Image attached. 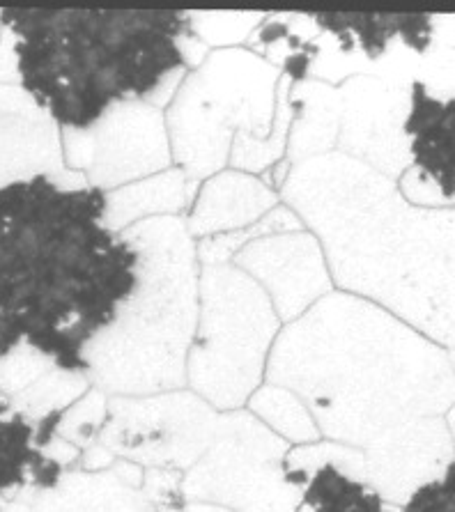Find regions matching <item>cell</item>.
<instances>
[{
    "instance_id": "obj_11",
    "label": "cell",
    "mask_w": 455,
    "mask_h": 512,
    "mask_svg": "<svg viewBox=\"0 0 455 512\" xmlns=\"http://www.w3.org/2000/svg\"><path fill=\"white\" fill-rule=\"evenodd\" d=\"M410 85L384 79H354L338 90V145L343 154L387 177L412 168L405 118Z\"/></svg>"
},
{
    "instance_id": "obj_15",
    "label": "cell",
    "mask_w": 455,
    "mask_h": 512,
    "mask_svg": "<svg viewBox=\"0 0 455 512\" xmlns=\"http://www.w3.org/2000/svg\"><path fill=\"white\" fill-rule=\"evenodd\" d=\"M403 129L412 168L437 186L444 205H455V95H437L414 81Z\"/></svg>"
},
{
    "instance_id": "obj_2",
    "label": "cell",
    "mask_w": 455,
    "mask_h": 512,
    "mask_svg": "<svg viewBox=\"0 0 455 512\" xmlns=\"http://www.w3.org/2000/svg\"><path fill=\"white\" fill-rule=\"evenodd\" d=\"M283 196L318 232L338 285L455 347V209L407 203L391 177L343 152L292 166Z\"/></svg>"
},
{
    "instance_id": "obj_9",
    "label": "cell",
    "mask_w": 455,
    "mask_h": 512,
    "mask_svg": "<svg viewBox=\"0 0 455 512\" xmlns=\"http://www.w3.org/2000/svg\"><path fill=\"white\" fill-rule=\"evenodd\" d=\"M219 418L210 402L191 393L118 398L109 405L99 444L141 467L191 469L214 441Z\"/></svg>"
},
{
    "instance_id": "obj_30",
    "label": "cell",
    "mask_w": 455,
    "mask_h": 512,
    "mask_svg": "<svg viewBox=\"0 0 455 512\" xmlns=\"http://www.w3.org/2000/svg\"><path fill=\"white\" fill-rule=\"evenodd\" d=\"M449 359H451V366H453V372H455V347H451V352H449Z\"/></svg>"
},
{
    "instance_id": "obj_1",
    "label": "cell",
    "mask_w": 455,
    "mask_h": 512,
    "mask_svg": "<svg viewBox=\"0 0 455 512\" xmlns=\"http://www.w3.org/2000/svg\"><path fill=\"white\" fill-rule=\"evenodd\" d=\"M106 193L53 177L0 189V359L19 345L65 372L138 287L141 251L106 226Z\"/></svg>"
},
{
    "instance_id": "obj_24",
    "label": "cell",
    "mask_w": 455,
    "mask_h": 512,
    "mask_svg": "<svg viewBox=\"0 0 455 512\" xmlns=\"http://www.w3.org/2000/svg\"><path fill=\"white\" fill-rule=\"evenodd\" d=\"M260 21V14H189L191 33L205 46L244 40Z\"/></svg>"
},
{
    "instance_id": "obj_17",
    "label": "cell",
    "mask_w": 455,
    "mask_h": 512,
    "mask_svg": "<svg viewBox=\"0 0 455 512\" xmlns=\"http://www.w3.org/2000/svg\"><path fill=\"white\" fill-rule=\"evenodd\" d=\"M63 476L65 467L37 444V421L17 409L0 414V503L23 492L53 490Z\"/></svg>"
},
{
    "instance_id": "obj_4",
    "label": "cell",
    "mask_w": 455,
    "mask_h": 512,
    "mask_svg": "<svg viewBox=\"0 0 455 512\" xmlns=\"http://www.w3.org/2000/svg\"><path fill=\"white\" fill-rule=\"evenodd\" d=\"M19 85L60 129L86 131L127 102H173L187 60L184 12L0 10Z\"/></svg>"
},
{
    "instance_id": "obj_28",
    "label": "cell",
    "mask_w": 455,
    "mask_h": 512,
    "mask_svg": "<svg viewBox=\"0 0 455 512\" xmlns=\"http://www.w3.org/2000/svg\"><path fill=\"white\" fill-rule=\"evenodd\" d=\"M182 512H235V510L214 506V503H187Z\"/></svg>"
},
{
    "instance_id": "obj_21",
    "label": "cell",
    "mask_w": 455,
    "mask_h": 512,
    "mask_svg": "<svg viewBox=\"0 0 455 512\" xmlns=\"http://www.w3.org/2000/svg\"><path fill=\"white\" fill-rule=\"evenodd\" d=\"M88 391L86 375L79 372H65L53 368L51 372L35 382L30 389L14 395L12 405L21 414H26L33 421L56 414V411H67L76 400H81Z\"/></svg>"
},
{
    "instance_id": "obj_7",
    "label": "cell",
    "mask_w": 455,
    "mask_h": 512,
    "mask_svg": "<svg viewBox=\"0 0 455 512\" xmlns=\"http://www.w3.org/2000/svg\"><path fill=\"white\" fill-rule=\"evenodd\" d=\"M203 317L189 349V382L217 409L242 407L258 389L279 331L267 292L233 265H205Z\"/></svg>"
},
{
    "instance_id": "obj_3",
    "label": "cell",
    "mask_w": 455,
    "mask_h": 512,
    "mask_svg": "<svg viewBox=\"0 0 455 512\" xmlns=\"http://www.w3.org/2000/svg\"><path fill=\"white\" fill-rule=\"evenodd\" d=\"M267 366L269 382L297 393L320 432L364 451L398 425L455 405L449 352L350 294H327L288 324Z\"/></svg>"
},
{
    "instance_id": "obj_31",
    "label": "cell",
    "mask_w": 455,
    "mask_h": 512,
    "mask_svg": "<svg viewBox=\"0 0 455 512\" xmlns=\"http://www.w3.org/2000/svg\"><path fill=\"white\" fill-rule=\"evenodd\" d=\"M0 33H3V19H0Z\"/></svg>"
},
{
    "instance_id": "obj_12",
    "label": "cell",
    "mask_w": 455,
    "mask_h": 512,
    "mask_svg": "<svg viewBox=\"0 0 455 512\" xmlns=\"http://www.w3.org/2000/svg\"><path fill=\"white\" fill-rule=\"evenodd\" d=\"M53 177L69 186H90L86 175L69 170L63 131L21 85L0 83V189Z\"/></svg>"
},
{
    "instance_id": "obj_19",
    "label": "cell",
    "mask_w": 455,
    "mask_h": 512,
    "mask_svg": "<svg viewBox=\"0 0 455 512\" xmlns=\"http://www.w3.org/2000/svg\"><path fill=\"white\" fill-rule=\"evenodd\" d=\"M297 512H393L366 480L354 478L334 462H318L308 471Z\"/></svg>"
},
{
    "instance_id": "obj_18",
    "label": "cell",
    "mask_w": 455,
    "mask_h": 512,
    "mask_svg": "<svg viewBox=\"0 0 455 512\" xmlns=\"http://www.w3.org/2000/svg\"><path fill=\"white\" fill-rule=\"evenodd\" d=\"M191 189L187 175L180 168L166 170L148 180L122 186V189L106 193V226L111 230H127L131 221H141L150 214H177L191 203Z\"/></svg>"
},
{
    "instance_id": "obj_14",
    "label": "cell",
    "mask_w": 455,
    "mask_h": 512,
    "mask_svg": "<svg viewBox=\"0 0 455 512\" xmlns=\"http://www.w3.org/2000/svg\"><path fill=\"white\" fill-rule=\"evenodd\" d=\"M235 265L262 283L283 320L302 317L331 287L322 248L308 232L253 239L235 255Z\"/></svg>"
},
{
    "instance_id": "obj_16",
    "label": "cell",
    "mask_w": 455,
    "mask_h": 512,
    "mask_svg": "<svg viewBox=\"0 0 455 512\" xmlns=\"http://www.w3.org/2000/svg\"><path fill=\"white\" fill-rule=\"evenodd\" d=\"M276 207V193L256 177L226 173L214 177L200 191L198 205L191 214L189 235H217L256 226L260 216Z\"/></svg>"
},
{
    "instance_id": "obj_6",
    "label": "cell",
    "mask_w": 455,
    "mask_h": 512,
    "mask_svg": "<svg viewBox=\"0 0 455 512\" xmlns=\"http://www.w3.org/2000/svg\"><path fill=\"white\" fill-rule=\"evenodd\" d=\"M290 81L256 53L217 51L177 90L171 104V154L189 180L235 168L265 170L285 152L292 127Z\"/></svg>"
},
{
    "instance_id": "obj_25",
    "label": "cell",
    "mask_w": 455,
    "mask_h": 512,
    "mask_svg": "<svg viewBox=\"0 0 455 512\" xmlns=\"http://www.w3.org/2000/svg\"><path fill=\"white\" fill-rule=\"evenodd\" d=\"M398 512H455V462L442 476L419 487Z\"/></svg>"
},
{
    "instance_id": "obj_29",
    "label": "cell",
    "mask_w": 455,
    "mask_h": 512,
    "mask_svg": "<svg viewBox=\"0 0 455 512\" xmlns=\"http://www.w3.org/2000/svg\"><path fill=\"white\" fill-rule=\"evenodd\" d=\"M449 430H451V437H453V448H455V405L449 409Z\"/></svg>"
},
{
    "instance_id": "obj_13",
    "label": "cell",
    "mask_w": 455,
    "mask_h": 512,
    "mask_svg": "<svg viewBox=\"0 0 455 512\" xmlns=\"http://www.w3.org/2000/svg\"><path fill=\"white\" fill-rule=\"evenodd\" d=\"M366 483L391 506H403L455 462L453 437L442 416L398 425L364 451Z\"/></svg>"
},
{
    "instance_id": "obj_5",
    "label": "cell",
    "mask_w": 455,
    "mask_h": 512,
    "mask_svg": "<svg viewBox=\"0 0 455 512\" xmlns=\"http://www.w3.org/2000/svg\"><path fill=\"white\" fill-rule=\"evenodd\" d=\"M141 251L138 287L109 329L88 349L86 375L99 391L145 395L184 382L196 336V248L175 216L122 230Z\"/></svg>"
},
{
    "instance_id": "obj_27",
    "label": "cell",
    "mask_w": 455,
    "mask_h": 512,
    "mask_svg": "<svg viewBox=\"0 0 455 512\" xmlns=\"http://www.w3.org/2000/svg\"><path fill=\"white\" fill-rule=\"evenodd\" d=\"M0 512H33V506H30V496L28 492L19 494L17 499L0 503Z\"/></svg>"
},
{
    "instance_id": "obj_26",
    "label": "cell",
    "mask_w": 455,
    "mask_h": 512,
    "mask_svg": "<svg viewBox=\"0 0 455 512\" xmlns=\"http://www.w3.org/2000/svg\"><path fill=\"white\" fill-rule=\"evenodd\" d=\"M435 40L455 51V17H435Z\"/></svg>"
},
{
    "instance_id": "obj_23",
    "label": "cell",
    "mask_w": 455,
    "mask_h": 512,
    "mask_svg": "<svg viewBox=\"0 0 455 512\" xmlns=\"http://www.w3.org/2000/svg\"><path fill=\"white\" fill-rule=\"evenodd\" d=\"M53 368L56 366L37 349L19 345L0 359V393L14 398V395L30 389L35 382H40Z\"/></svg>"
},
{
    "instance_id": "obj_10",
    "label": "cell",
    "mask_w": 455,
    "mask_h": 512,
    "mask_svg": "<svg viewBox=\"0 0 455 512\" xmlns=\"http://www.w3.org/2000/svg\"><path fill=\"white\" fill-rule=\"evenodd\" d=\"M63 152L67 168L102 191L159 173L173 159L164 113L148 102L113 106L86 131L63 129Z\"/></svg>"
},
{
    "instance_id": "obj_22",
    "label": "cell",
    "mask_w": 455,
    "mask_h": 512,
    "mask_svg": "<svg viewBox=\"0 0 455 512\" xmlns=\"http://www.w3.org/2000/svg\"><path fill=\"white\" fill-rule=\"evenodd\" d=\"M106 421H109V405H106L104 393L99 389L88 391L63 414L58 437L74 444L83 453L92 444H97Z\"/></svg>"
},
{
    "instance_id": "obj_8",
    "label": "cell",
    "mask_w": 455,
    "mask_h": 512,
    "mask_svg": "<svg viewBox=\"0 0 455 512\" xmlns=\"http://www.w3.org/2000/svg\"><path fill=\"white\" fill-rule=\"evenodd\" d=\"M285 455V441L253 414L221 416L210 448L182 476L184 501L235 512H297L302 492L285 480Z\"/></svg>"
},
{
    "instance_id": "obj_20",
    "label": "cell",
    "mask_w": 455,
    "mask_h": 512,
    "mask_svg": "<svg viewBox=\"0 0 455 512\" xmlns=\"http://www.w3.org/2000/svg\"><path fill=\"white\" fill-rule=\"evenodd\" d=\"M249 407L279 437L297 441V444H313V441L320 439L318 423H315L313 414L308 411L302 398L297 393L283 389V386L265 384L251 395Z\"/></svg>"
}]
</instances>
